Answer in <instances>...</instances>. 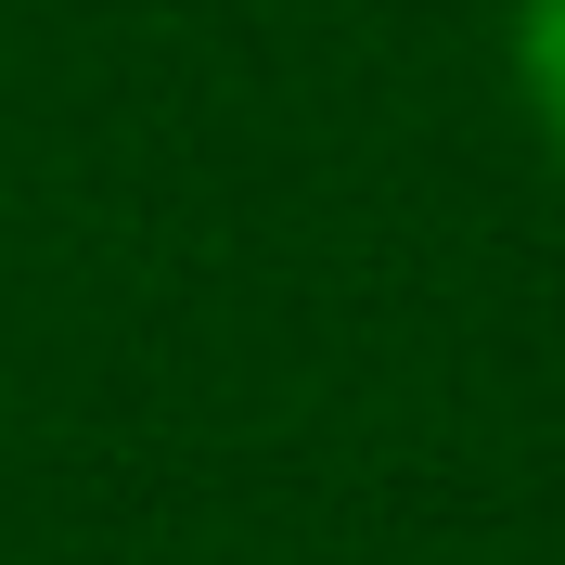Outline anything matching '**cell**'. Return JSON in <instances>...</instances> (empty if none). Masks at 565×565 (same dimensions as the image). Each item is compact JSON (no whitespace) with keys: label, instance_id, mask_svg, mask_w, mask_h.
<instances>
[{"label":"cell","instance_id":"6da1fadb","mask_svg":"<svg viewBox=\"0 0 565 565\" xmlns=\"http://www.w3.org/2000/svg\"><path fill=\"white\" fill-rule=\"evenodd\" d=\"M514 52H527V90H540V129L565 141V0H527V13H514Z\"/></svg>","mask_w":565,"mask_h":565}]
</instances>
